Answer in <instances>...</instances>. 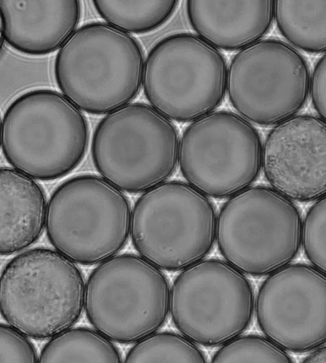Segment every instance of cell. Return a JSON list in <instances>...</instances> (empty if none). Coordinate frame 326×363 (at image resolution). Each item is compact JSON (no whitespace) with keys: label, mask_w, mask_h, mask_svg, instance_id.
Here are the masks:
<instances>
[{"label":"cell","mask_w":326,"mask_h":363,"mask_svg":"<svg viewBox=\"0 0 326 363\" xmlns=\"http://www.w3.org/2000/svg\"><path fill=\"white\" fill-rule=\"evenodd\" d=\"M303 220L292 200L274 189L251 186L223 205L216 241L227 263L262 277L290 264L302 247Z\"/></svg>","instance_id":"5"},{"label":"cell","mask_w":326,"mask_h":363,"mask_svg":"<svg viewBox=\"0 0 326 363\" xmlns=\"http://www.w3.org/2000/svg\"><path fill=\"white\" fill-rule=\"evenodd\" d=\"M206 357L192 340L173 333H155L135 343L127 363H205Z\"/></svg>","instance_id":"21"},{"label":"cell","mask_w":326,"mask_h":363,"mask_svg":"<svg viewBox=\"0 0 326 363\" xmlns=\"http://www.w3.org/2000/svg\"><path fill=\"white\" fill-rule=\"evenodd\" d=\"M251 281L230 263L203 259L182 270L171 290L172 322L184 337L219 347L242 335L252 322Z\"/></svg>","instance_id":"10"},{"label":"cell","mask_w":326,"mask_h":363,"mask_svg":"<svg viewBox=\"0 0 326 363\" xmlns=\"http://www.w3.org/2000/svg\"><path fill=\"white\" fill-rule=\"evenodd\" d=\"M98 14L116 28L133 34H146L164 25L177 9L175 0L159 1H104L96 0Z\"/></svg>","instance_id":"20"},{"label":"cell","mask_w":326,"mask_h":363,"mask_svg":"<svg viewBox=\"0 0 326 363\" xmlns=\"http://www.w3.org/2000/svg\"><path fill=\"white\" fill-rule=\"evenodd\" d=\"M302 227V245L314 267L326 270V198L316 200Z\"/></svg>","instance_id":"23"},{"label":"cell","mask_w":326,"mask_h":363,"mask_svg":"<svg viewBox=\"0 0 326 363\" xmlns=\"http://www.w3.org/2000/svg\"><path fill=\"white\" fill-rule=\"evenodd\" d=\"M37 351L28 337L19 330L0 323V363H36Z\"/></svg>","instance_id":"24"},{"label":"cell","mask_w":326,"mask_h":363,"mask_svg":"<svg viewBox=\"0 0 326 363\" xmlns=\"http://www.w3.org/2000/svg\"><path fill=\"white\" fill-rule=\"evenodd\" d=\"M274 18L282 35L310 53L326 50V0L274 1Z\"/></svg>","instance_id":"18"},{"label":"cell","mask_w":326,"mask_h":363,"mask_svg":"<svg viewBox=\"0 0 326 363\" xmlns=\"http://www.w3.org/2000/svg\"><path fill=\"white\" fill-rule=\"evenodd\" d=\"M325 159V121L296 116L269 132L262 169L271 187L292 201H316L326 192Z\"/></svg>","instance_id":"14"},{"label":"cell","mask_w":326,"mask_h":363,"mask_svg":"<svg viewBox=\"0 0 326 363\" xmlns=\"http://www.w3.org/2000/svg\"><path fill=\"white\" fill-rule=\"evenodd\" d=\"M88 119L62 94L26 91L4 113L1 146L14 169L41 182L64 177L77 169L89 148Z\"/></svg>","instance_id":"2"},{"label":"cell","mask_w":326,"mask_h":363,"mask_svg":"<svg viewBox=\"0 0 326 363\" xmlns=\"http://www.w3.org/2000/svg\"><path fill=\"white\" fill-rule=\"evenodd\" d=\"M1 135H2V121L0 117V146H1Z\"/></svg>","instance_id":"28"},{"label":"cell","mask_w":326,"mask_h":363,"mask_svg":"<svg viewBox=\"0 0 326 363\" xmlns=\"http://www.w3.org/2000/svg\"><path fill=\"white\" fill-rule=\"evenodd\" d=\"M126 195L104 178L84 174L59 186L47 208V236L74 263L99 264L120 252L130 235Z\"/></svg>","instance_id":"6"},{"label":"cell","mask_w":326,"mask_h":363,"mask_svg":"<svg viewBox=\"0 0 326 363\" xmlns=\"http://www.w3.org/2000/svg\"><path fill=\"white\" fill-rule=\"evenodd\" d=\"M178 130L145 103L108 113L94 134L91 158L106 181L122 191L141 194L165 183L179 164Z\"/></svg>","instance_id":"4"},{"label":"cell","mask_w":326,"mask_h":363,"mask_svg":"<svg viewBox=\"0 0 326 363\" xmlns=\"http://www.w3.org/2000/svg\"><path fill=\"white\" fill-rule=\"evenodd\" d=\"M47 199L34 179L11 167H0V256L23 252L45 229Z\"/></svg>","instance_id":"17"},{"label":"cell","mask_w":326,"mask_h":363,"mask_svg":"<svg viewBox=\"0 0 326 363\" xmlns=\"http://www.w3.org/2000/svg\"><path fill=\"white\" fill-rule=\"evenodd\" d=\"M41 363H120L122 356L110 339L86 328H69L43 347Z\"/></svg>","instance_id":"19"},{"label":"cell","mask_w":326,"mask_h":363,"mask_svg":"<svg viewBox=\"0 0 326 363\" xmlns=\"http://www.w3.org/2000/svg\"><path fill=\"white\" fill-rule=\"evenodd\" d=\"M144 67L143 48L135 37L95 21L79 27L60 48L54 75L79 110L102 116L137 99Z\"/></svg>","instance_id":"1"},{"label":"cell","mask_w":326,"mask_h":363,"mask_svg":"<svg viewBox=\"0 0 326 363\" xmlns=\"http://www.w3.org/2000/svg\"><path fill=\"white\" fill-rule=\"evenodd\" d=\"M190 25L197 35L218 50L240 51L269 33L274 1L187 2Z\"/></svg>","instance_id":"16"},{"label":"cell","mask_w":326,"mask_h":363,"mask_svg":"<svg viewBox=\"0 0 326 363\" xmlns=\"http://www.w3.org/2000/svg\"><path fill=\"white\" fill-rule=\"evenodd\" d=\"M85 286L72 259L52 249H31L14 257L3 271L0 313L27 337L51 339L79 320Z\"/></svg>","instance_id":"3"},{"label":"cell","mask_w":326,"mask_h":363,"mask_svg":"<svg viewBox=\"0 0 326 363\" xmlns=\"http://www.w3.org/2000/svg\"><path fill=\"white\" fill-rule=\"evenodd\" d=\"M306 59L286 43L261 40L239 51L227 69V91L242 118L261 126L296 116L309 96Z\"/></svg>","instance_id":"12"},{"label":"cell","mask_w":326,"mask_h":363,"mask_svg":"<svg viewBox=\"0 0 326 363\" xmlns=\"http://www.w3.org/2000/svg\"><path fill=\"white\" fill-rule=\"evenodd\" d=\"M303 362L307 363H326L325 344L312 350V353L305 357Z\"/></svg>","instance_id":"26"},{"label":"cell","mask_w":326,"mask_h":363,"mask_svg":"<svg viewBox=\"0 0 326 363\" xmlns=\"http://www.w3.org/2000/svg\"><path fill=\"white\" fill-rule=\"evenodd\" d=\"M4 43V37L1 26V23H0V53H1Z\"/></svg>","instance_id":"27"},{"label":"cell","mask_w":326,"mask_h":363,"mask_svg":"<svg viewBox=\"0 0 326 363\" xmlns=\"http://www.w3.org/2000/svg\"><path fill=\"white\" fill-rule=\"evenodd\" d=\"M170 296L169 281L159 268L137 255H117L92 271L84 308L97 332L132 345L164 326Z\"/></svg>","instance_id":"8"},{"label":"cell","mask_w":326,"mask_h":363,"mask_svg":"<svg viewBox=\"0 0 326 363\" xmlns=\"http://www.w3.org/2000/svg\"><path fill=\"white\" fill-rule=\"evenodd\" d=\"M326 57L324 54L315 67L312 77H310L309 94L315 110L320 118L325 121L326 116Z\"/></svg>","instance_id":"25"},{"label":"cell","mask_w":326,"mask_h":363,"mask_svg":"<svg viewBox=\"0 0 326 363\" xmlns=\"http://www.w3.org/2000/svg\"><path fill=\"white\" fill-rule=\"evenodd\" d=\"M79 0H0L4 40L28 56H46L61 48L77 29Z\"/></svg>","instance_id":"15"},{"label":"cell","mask_w":326,"mask_h":363,"mask_svg":"<svg viewBox=\"0 0 326 363\" xmlns=\"http://www.w3.org/2000/svg\"><path fill=\"white\" fill-rule=\"evenodd\" d=\"M216 225L215 206L206 195L186 182H169L138 199L130 235L141 257L176 272L208 256L216 240Z\"/></svg>","instance_id":"7"},{"label":"cell","mask_w":326,"mask_h":363,"mask_svg":"<svg viewBox=\"0 0 326 363\" xmlns=\"http://www.w3.org/2000/svg\"><path fill=\"white\" fill-rule=\"evenodd\" d=\"M259 327L286 351L303 354L325 344L326 277L306 264L269 274L254 303Z\"/></svg>","instance_id":"13"},{"label":"cell","mask_w":326,"mask_h":363,"mask_svg":"<svg viewBox=\"0 0 326 363\" xmlns=\"http://www.w3.org/2000/svg\"><path fill=\"white\" fill-rule=\"evenodd\" d=\"M214 363H292V357L267 337L239 335L223 345L212 357Z\"/></svg>","instance_id":"22"},{"label":"cell","mask_w":326,"mask_h":363,"mask_svg":"<svg viewBox=\"0 0 326 363\" xmlns=\"http://www.w3.org/2000/svg\"><path fill=\"white\" fill-rule=\"evenodd\" d=\"M223 54L191 33L164 38L146 58L143 88L152 107L170 121L192 123L214 112L227 91Z\"/></svg>","instance_id":"9"},{"label":"cell","mask_w":326,"mask_h":363,"mask_svg":"<svg viewBox=\"0 0 326 363\" xmlns=\"http://www.w3.org/2000/svg\"><path fill=\"white\" fill-rule=\"evenodd\" d=\"M263 143L251 123L230 111H214L186 129L179 164L184 178L206 196L230 198L251 187L262 169Z\"/></svg>","instance_id":"11"}]
</instances>
